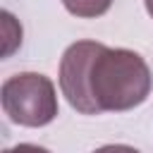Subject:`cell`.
<instances>
[{
    "mask_svg": "<svg viewBox=\"0 0 153 153\" xmlns=\"http://www.w3.org/2000/svg\"><path fill=\"white\" fill-rule=\"evenodd\" d=\"M93 153H141V151H136L134 146H127V143H108V146L96 148Z\"/></svg>",
    "mask_w": 153,
    "mask_h": 153,
    "instance_id": "4",
    "label": "cell"
},
{
    "mask_svg": "<svg viewBox=\"0 0 153 153\" xmlns=\"http://www.w3.org/2000/svg\"><path fill=\"white\" fill-rule=\"evenodd\" d=\"M143 5H146V12H148L151 19H153V0H143Z\"/></svg>",
    "mask_w": 153,
    "mask_h": 153,
    "instance_id": "6",
    "label": "cell"
},
{
    "mask_svg": "<svg viewBox=\"0 0 153 153\" xmlns=\"http://www.w3.org/2000/svg\"><path fill=\"white\" fill-rule=\"evenodd\" d=\"M60 91L81 115L124 112L141 105L153 86L146 60L127 48L96 41L72 43L60 60Z\"/></svg>",
    "mask_w": 153,
    "mask_h": 153,
    "instance_id": "1",
    "label": "cell"
},
{
    "mask_svg": "<svg viewBox=\"0 0 153 153\" xmlns=\"http://www.w3.org/2000/svg\"><path fill=\"white\" fill-rule=\"evenodd\" d=\"M0 100L5 115L22 127H45L60 110L55 84L38 72H19L5 79Z\"/></svg>",
    "mask_w": 153,
    "mask_h": 153,
    "instance_id": "2",
    "label": "cell"
},
{
    "mask_svg": "<svg viewBox=\"0 0 153 153\" xmlns=\"http://www.w3.org/2000/svg\"><path fill=\"white\" fill-rule=\"evenodd\" d=\"M2 153H50V151L43 148V146H36V143H17V146H12Z\"/></svg>",
    "mask_w": 153,
    "mask_h": 153,
    "instance_id": "5",
    "label": "cell"
},
{
    "mask_svg": "<svg viewBox=\"0 0 153 153\" xmlns=\"http://www.w3.org/2000/svg\"><path fill=\"white\" fill-rule=\"evenodd\" d=\"M115 0H62L65 10L74 17H81V19H96V17H103L110 7H112Z\"/></svg>",
    "mask_w": 153,
    "mask_h": 153,
    "instance_id": "3",
    "label": "cell"
}]
</instances>
